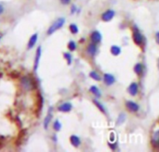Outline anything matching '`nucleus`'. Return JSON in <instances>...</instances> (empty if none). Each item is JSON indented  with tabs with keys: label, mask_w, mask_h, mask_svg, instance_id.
<instances>
[{
	"label": "nucleus",
	"mask_w": 159,
	"mask_h": 152,
	"mask_svg": "<svg viewBox=\"0 0 159 152\" xmlns=\"http://www.w3.org/2000/svg\"><path fill=\"white\" fill-rule=\"evenodd\" d=\"M90 39H91V42L94 43V44H98L102 41V34L100 32L98 31H94L91 33L90 34Z\"/></svg>",
	"instance_id": "1a4fd4ad"
},
{
	"label": "nucleus",
	"mask_w": 159,
	"mask_h": 152,
	"mask_svg": "<svg viewBox=\"0 0 159 152\" xmlns=\"http://www.w3.org/2000/svg\"><path fill=\"white\" fill-rule=\"evenodd\" d=\"M134 72L137 75H141L143 72V66L142 63H137L134 67Z\"/></svg>",
	"instance_id": "f3484780"
},
{
	"label": "nucleus",
	"mask_w": 159,
	"mask_h": 152,
	"mask_svg": "<svg viewBox=\"0 0 159 152\" xmlns=\"http://www.w3.org/2000/svg\"><path fill=\"white\" fill-rule=\"evenodd\" d=\"M65 23V19L64 18H59L57 19L48 28V32H47V34L48 35H51L52 33H54L56 31L60 30Z\"/></svg>",
	"instance_id": "f03ea898"
},
{
	"label": "nucleus",
	"mask_w": 159,
	"mask_h": 152,
	"mask_svg": "<svg viewBox=\"0 0 159 152\" xmlns=\"http://www.w3.org/2000/svg\"><path fill=\"white\" fill-rule=\"evenodd\" d=\"M37 39H38V33H34L30 37V39H29V42H28V45H27V48L28 49H32L35 46V44L37 42Z\"/></svg>",
	"instance_id": "9b49d317"
},
{
	"label": "nucleus",
	"mask_w": 159,
	"mask_h": 152,
	"mask_svg": "<svg viewBox=\"0 0 159 152\" xmlns=\"http://www.w3.org/2000/svg\"><path fill=\"white\" fill-rule=\"evenodd\" d=\"M103 80L106 85H112L115 82H116V78L114 75L110 74V73H105L103 75Z\"/></svg>",
	"instance_id": "9d476101"
},
{
	"label": "nucleus",
	"mask_w": 159,
	"mask_h": 152,
	"mask_svg": "<svg viewBox=\"0 0 159 152\" xmlns=\"http://www.w3.org/2000/svg\"><path fill=\"white\" fill-rule=\"evenodd\" d=\"M70 141H71V144H72L74 147H75V148H78V147L80 146V144H81V140H80V138H79L77 136H75V135L71 136V137H70Z\"/></svg>",
	"instance_id": "4468645a"
},
{
	"label": "nucleus",
	"mask_w": 159,
	"mask_h": 152,
	"mask_svg": "<svg viewBox=\"0 0 159 152\" xmlns=\"http://www.w3.org/2000/svg\"><path fill=\"white\" fill-rule=\"evenodd\" d=\"M126 108L128 109V111H129L131 112H137L140 110V106L133 101H127L126 102Z\"/></svg>",
	"instance_id": "423d86ee"
},
{
	"label": "nucleus",
	"mask_w": 159,
	"mask_h": 152,
	"mask_svg": "<svg viewBox=\"0 0 159 152\" xmlns=\"http://www.w3.org/2000/svg\"><path fill=\"white\" fill-rule=\"evenodd\" d=\"M93 102H94V104L97 106V108H98V109H99L102 113H105V109H104V107L102 106V103H100L98 100H94Z\"/></svg>",
	"instance_id": "4be33fe9"
},
{
	"label": "nucleus",
	"mask_w": 159,
	"mask_h": 152,
	"mask_svg": "<svg viewBox=\"0 0 159 152\" xmlns=\"http://www.w3.org/2000/svg\"><path fill=\"white\" fill-rule=\"evenodd\" d=\"M132 38L137 46H142L143 44V36L136 26H134L132 29Z\"/></svg>",
	"instance_id": "7ed1b4c3"
},
{
	"label": "nucleus",
	"mask_w": 159,
	"mask_h": 152,
	"mask_svg": "<svg viewBox=\"0 0 159 152\" xmlns=\"http://www.w3.org/2000/svg\"><path fill=\"white\" fill-rule=\"evenodd\" d=\"M115 15H116V12H115L113 9H108V10H106L105 12L102 13V20L103 21H110V20H113V18L115 17Z\"/></svg>",
	"instance_id": "39448f33"
},
{
	"label": "nucleus",
	"mask_w": 159,
	"mask_h": 152,
	"mask_svg": "<svg viewBox=\"0 0 159 152\" xmlns=\"http://www.w3.org/2000/svg\"><path fill=\"white\" fill-rule=\"evenodd\" d=\"M129 93L131 95V96H133V97H135L137 94H138V92H139V85H138V84L137 83H132L130 85H129Z\"/></svg>",
	"instance_id": "ddd939ff"
},
{
	"label": "nucleus",
	"mask_w": 159,
	"mask_h": 152,
	"mask_svg": "<svg viewBox=\"0 0 159 152\" xmlns=\"http://www.w3.org/2000/svg\"><path fill=\"white\" fill-rule=\"evenodd\" d=\"M87 53L89 56L90 57H93L96 53H97V46H96V44L94 43H91L87 47Z\"/></svg>",
	"instance_id": "f8f14e48"
},
{
	"label": "nucleus",
	"mask_w": 159,
	"mask_h": 152,
	"mask_svg": "<svg viewBox=\"0 0 159 152\" xmlns=\"http://www.w3.org/2000/svg\"><path fill=\"white\" fill-rule=\"evenodd\" d=\"M156 39H157V44L159 45V32H157V34H156Z\"/></svg>",
	"instance_id": "c85d7f7f"
},
{
	"label": "nucleus",
	"mask_w": 159,
	"mask_h": 152,
	"mask_svg": "<svg viewBox=\"0 0 159 152\" xmlns=\"http://www.w3.org/2000/svg\"><path fill=\"white\" fill-rule=\"evenodd\" d=\"M4 11H5V8H4L3 5L0 4V15H2V14L4 13Z\"/></svg>",
	"instance_id": "bb28decb"
},
{
	"label": "nucleus",
	"mask_w": 159,
	"mask_h": 152,
	"mask_svg": "<svg viewBox=\"0 0 159 152\" xmlns=\"http://www.w3.org/2000/svg\"><path fill=\"white\" fill-rule=\"evenodd\" d=\"M109 147L111 148V150H116V143H109Z\"/></svg>",
	"instance_id": "a878e982"
},
{
	"label": "nucleus",
	"mask_w": 159,
	"mask_h": 152,
	"mask_svg": "<svg viewBox=\"0 0 159 152\" xmlns=\"http://www.w3.org/2000/svg\"><path fill=\"white\" fill-rule=\"evenodd\" d=\"M69 29H70L71 33H74V34H75V33H78V27H77L75 23L70 24Z\"/></svg>",
	"instance_id": "aec40b11"
},
{
	"label": "nucleus",
	"mask_w": 159,
	"mask_h": 152,
	"mask_svg": "<svg viewBox=\"0 0 159 152\" xmlns=\"http://www.w3.org/2000/svg\"><path fill=\"white\" fill-rule=\"evenodd\" d=\"M152 144L154 147L159 148V130L156 131L152 137Z\"/></svg>",
	"instance_id": "2eb2a0df"
},
{
	"label": "nucleus",
	"mask_w": 159,
	"mask_h": 152,
	"mask_svg": "<svg viewBox=\"0 0 159 152\" xmlns=\"http://www.w3.org/2000/svg\"><path fill=\"white\" fill-rule=\"evenodd\" d=\"M20 86L24 91H31L35 88V81L31 75L22 76L20 79Z\"/></svg>",
	"instance_id": "f257e3e1"
},
{
	"label": "nucleus",
	"mask_w": 159,
	"mask_h": 152,
	"mask_svg": "<svg viewBox=\"0 0 159 152\" xmlns=\"http://www.w3.org/2000/svg\"><path fill=\"white\" fill-rule=\"evenodd\" d=\"M68 48H69L70 51H75V50L76 49V44H75V42L70 41V42L68 43Z\"/></svg>",
	"instance_id": "5701e85b"
},
{
	"label": "nucleus",
	"mask_w": 159,
	"mask_h": 152,
	"mask_svg": "<svg viewBox=\"0 0 159 152\" xmlns=\"http://www.w3.org/2000/svg\"><path fill=\"white\" fill-rule=\"evenodd\" d=\"M70 1H71V0H61V2L63 5H67V4H69V3H70Z\"/></svg>",
	"instance_id": "cd10ccee"
},
{
	"label": "nucleus",
	"mask_w": 159,
	"mask_h": 152,
	"mask_svg": "<svg viewBox=\"0 0 159 152\" xmlns=\"http://www.w3.org/2000/svg\"><path fill=\"white\" fill-rule=\"evenodd\" d=\"M51 119H52V108H50V109L48 110V114H47V116H46L45 119H44L43 126H44V128H45L46 130H48V125H49V124H50V122H51Z\"/></svg>",
	"instance_id": "6e6552de"
},
{
	"label": "nucleus",
	"mask_w": 159,
	"mask_h": 152,
	"mask_svg": "<svg viewBox=\"0 0 159 152\" xmlns=\"http://www.w3.org/2000/svg\"><path fill=\"white\" fill-rule=\"evenodd\" d=\"M89 76H90L93 80H95V81H101V76H100L96 72H94V71H92V72H89Z\"/></svg>",
	"instance_id": "6ab92c4d"
},
{
	"label": "nucleus",
	"mask_w": 159,
	"mask_h": 152,
	"mask_svg": "<svg viewBox=\"0 0 159 152\" xmlns=\"http://www.w3.org/2000/svg\"><path fill=\"white\" fill-rule=\"evenodd\" d=\"M125 120H126V115H125L124 113H121V114L119 115L118 119H117V124H121L122 123L125 122Z\"/></svg>",
	"instance_id": "393cba45"
},
{
	"label": "nucleus",
	"mask_w": 159,
	"mask_h": 152,
	"mask_svg": "<svg viewBox=\"0 0 159 152\" xmlns=\"http://www.w3.org/2000/svg\"><path fill=\"white\" fill-rule=\"evenodd\" d=\"M41 54H42V47L38 46L35 52V57H34V72H36L39 66V61L41 59Z\"/></svg>",
	"instance_id": "20e7f679"
},
{
	"label": "nucleus",
	"mask_w": 159,
	"mask_h": 152,
	"mask_svg": "<svg viewBox=\"0 0 159 152\" xmlns=\"http://www.w3.org/2000/svg\"><path fill=\"white\" fill-rule=\"evenodd\" d=\"M53 129L55 130V131H60L61 129V124L60 123V121H58V120H56L55 122H54V124H53Z\"/></svg>",
	"instance_id": "412c9836"
},
{
	"label": "nucleus",
	"mask_w": 159,
	"mask_h": 152,
	"mask_svg": "<svg viewBox=\"0 0 159 152\" xmlns=\"http://www.w3.org/2000/svg\"><path fill=\"white\" fill-rule=\"evenodd\" d=\"M72 109H73V105L70 102L62 103L58 107V111H61V112H69V111H72Z\"/></svg>",
	"instance_id": "0eeeda50"
},
{
	"label": "nucleus",
	"mask_w": 159,
	"mask_h": 152,
	"mask_svg": "<svg viewBox=\"0 0 159 152\" xmlns=\"http://www.w3.org/2000/svg\"><path fill=\"white\" fill-rule=\"evenodd\" d=\"M63 57H64V59L67 60V63L70 65V64L72 63V55H71L70 53H64V54H63Z\"/></svg>",
	"instance_id": "b1692460"
},
{
	"label": "nucleus",
	"mask_w": 159,
	"mask_h": 152,
	"mask_svg": "<svg viewBox=\"0 0 159 152\" xmlns=\"http://www.w3.org/2000/svg\"><path fill=\"white\" fill-rule=\"evenodd\" d=\"M111 53L115 56H118L121 53V48L118 46H111Z\"/></svg>",
	"instance_id": "a211bd4d"
},
{
	"label": "nucleus",
	"mask_w": 159,
	"mask_h": 152,
	"mask_svg": "<svg viewBox=\"0 0 159 152\" xmlns=\"http://www.w3.org/2000/svg\"><path fill=\"white\" fill-rule=\"evenodd\" d=\"M75 10H76L75 6H73V7H72V13H75Z\"/></svg>",
	"instance_id": "c756f323"
},
{
	"label": "nucleus",
	"mask_w": 159,
	"mask_h": 152,
	"mask_svg": "<svg viewBox=\"0 0 159 152\" xmlns=\"http://www.w3.org/2000/svg\"><path fill=\"white\" fill-rule=\"evenodd\" d=\"M89 91L95 96V97H97V98H101V96H102V93H101V90L97 87V86H95V85H92V86H90V88H89Z\"/></svg>",
	"instance_id": "dca6fc26"
}]
</instances>
